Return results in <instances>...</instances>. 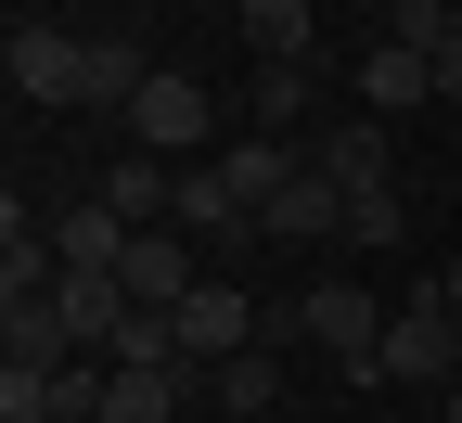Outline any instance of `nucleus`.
Returning a JSON list of instances; mask_svg holds the SVG:
<instances>
[{
	"instance_id": "f257e3e1",
	"label": "nucleus",
	"mask_w": 462,
	"mask_h": 423,
	"mask_svg": "<svg viewBox=\"0 0 462 423\" xmlns=\"http://www.w3.org/2000/svg\"><path fill=\"white\" fill-rule=\"evenodd\" d=\"M373 385H462V308L437 295V270H424V295H411V308H385Z\"/></svg>"
},
{
	"instance_id": "f03ea898",
	"label": "nucleus",
	"mask_w": 462,
	"mask_h": 423,
	"mask_svg": "<svg viewBox=\"0 0 462 423\" xmlns=\"http://www.w3.org/2000/svg\"><path fill=\"white\" fill-rule=\"evenodd\" d=\"M206 129H218V103H206L180 65H154V78H142V103H129V142H142V154H167V167H193V154H206Z\"/></svg>"
},
{
	"instance_id": "7ed1b4c3",
	"label": "nucleus",
	"mask_w": 462,
	"mask_h": 423,
	"mask_svg": "<svg viewBox=\"0 0 462 423\" xmlns=\"http://www.w3.org/2000/svg\"><path fill=\"white\" fill-rule=\"evenodd\" d=\"M270 321H257V295H245V270H206L193 282V308H180V359L193 372H218V359H245Z\"/></svg>"
},
{
	"instance_id": "20e7f679",
	"label": "nucleus",
	"mask_w": 462,
	"mask_h": 423,
	"mask_svg": "<svg viewBox=\"0 0 462 423\" xmlns=\"http://www.w3.org/2000/svg\"><path fill=\"white\" fill-rule=\"evenodd\" d=\"M116 282H129V308H167V321H180V308H193V282H206V270H193V231H180V218H154L142 244H129V270H116Z\"/></svg>"
},
{
	"instance_id": "39448f33",
	"label": "nucleus",
	"mask_w": 462,
	"mask_h": 423,
	"mask_svg": "<svg viewBox=\"0 0 462 423\" xmlns=\"http://www.w3.org/2000/svg\"><path fill=\"white\" fill-rule=\"evenodd\" d=\"M309 179H334L346 206L385 193V115H334V129H309Z\"/></svg>"
},
{
	"instance_id": "423d86ee",
	"label": "nucleus",
	"mask_w": 462,
	"mask_h": 423,
	"mask_svg": "<svg viewBox=\"0 0 462 423\" xmlns=\"http://www.w3.org/2000/svg\"><path fill=\"white\" fill-rule=\"evenodd\" d=\"M346 90H360V115H424V103H437V65H424L411 39H373Z\"/></svg>"
},
{
	"instance_id": "0eeeda50",
	"label": "nucleus",
	"mask_w": 462,
	"mask_h": 423,
	"mask_svg": "<svg viewBox=\"0 0 462 423\" xmlns=\"http://www.w3.org/2000/svg\"><path fill=\"white\" fill-rule=\"evenodd\" d=\"M51 282H65V244H51V218L0 206V308H26V295H51Z\"/></svg>"
},
{
	"instance_id": "6e6552de",
	"label": "nucleus",
	"mask_w": 462,
	"mask_h": 423,
	"mask_svg": "<svg viewBox=\"0 0 462 423\" xmlns=\"http://www.w3.org/2000/svg\"><path fill=\"white\" fill-rule=\"evenodd\" d=\"M0 65H14V90H26V103H78V78H90V39L14 26V51H0Z\"/></svg>"
},
{
	"instance_id": "1a4fd4ad",
	"label": "nucleus",
	"mask_w": 462,
	"mask_h": 423,
	"mask_svg": "<svg viewBox=\"0 0 462 423\" xmlns=\"http://www.w3.org/2000/svg\"><path fill=\"white\" fill-rule=\"evenodd\" d=\"M245 115H257L270 142H309V115H321V51H309V65H257Z\"/></svg>"
},
{
	"instance_id": "9d476101",
	"label": "nucleus",
	"mask_w": 462,
	"mask_h": 423,
	"mask_svg": "<svg viewBox=\"0 0 462 423\" xmlns=\"http://www.w3.org/2000/svg\"><path fill=\"white\" fill-rule=\"evenodd\" d=\"M231 26L257 39V65H309L321 51V0H231Z\"/></svg>"
},
{
	"instance_id": "9b49d317",
	"label": "nucleus",
	"mask_w": 462,
	"mask_h": 423,
	"mask_svg": "<svg viewBox=\"0 0 462 423\" xmlns=\"http://www.w3.org/2000/svg\"><path fill=\"white\" fill-rule=\"evenodd\" d=\"M103 206H116V218H129V231H154L167 206H180V167H167V154H142V142H129V154H116V167H103Z\"/></svg>"
},
{
	"instance_id": "f8f14e48",
	"label": "nucleus",
	"mask_w": 462,
	"mask_h": 423,
	"mask_svg": "<svg viewBox=\"0 0 462 423\" xmlns=\"http://www.w3.org/2000/svg\"><path fill=\"white\" fill-rule=\"evenodd\" d=\"M0 346H14V372H65V359H78V321L51 308V295H26V308H0Z\"/></svg>"
},
{
	"instance_id": "ddd939ff",
	"label": "nucleus",
	"mask_w": 462,
	"mask_h": 423,
	"mask_svg": "<svg viewBox=\"0 0 462 423\" xmlns=\"http://www.w3.org/2000/svg\"><path fill=\"white\" fill-rule=\"evenodd\" d=\"M51 244H65V270H129V244H142V231L90 193V206H65V218H51Z\"/></svg>"
},
{
	"instance_id": "4468645a",
	"label": "nucleus",
	"mask_w": 462,
	"mask_h": 423,
	"mask_svg": "<svg viewBox=\"0 0 462 423\" xmlns=\"http://www.w3.org/2000/svg\"><path fill=\"white\" fill-rule=\"evenodd\" d=\"M206 398H218L231 423H270V410H282V346H245V359H218V372H206Z\"/></svg>"
},
{
	"instance_id": "2eb2a0df",
	"label": "nucleus",
	"mask_w": 462,
	"mask_h": 423,
	"mask_svg": "<svg viewBox=\"0 0 462 423\" xmlns=\"http://www.w3.org/2000/svg\"><path fill=\"white\" fill-rule=\"evenodd\" d=\"M398 231H411V206H398V179H385V193H360V206H346V244H360V257H373V244H398Z\"/></svg>"
},
{
	"instance_id": "dca6fc26",
	"label": "nucleus",
	"mask_w": 462,
	"mask_h": 423,
	"mask_svg": "<svg viewBox=\"0 0 462 423\" xmlns=\"http://www.w3.org/2000/svg\"><path fill=\"white\" fill-rule=\"evenodd\" d=\"M462 14H449V0H385V39H411V51H437Z\"/></svg>"
},
{
	"instance_id": "f3484780",
	"label": "nucleus",
	"mask_w": 462,
	"mask_h": 423,
	"mask_svg": "<svg viewBox=\"0 0 462 423\" xmlns=\"http://www.w3.org/2000/svg\"><path fill=\"white\" fill-rule=\"evenodd\" d=\"M424 65H437V103H462V26H449V39L424 51Z\"/></svg>"
},
{
	"instance_id": "a211bd4d",
	"label": "nucleus",
	"mask_w": 462,
	"mask_h": 423,
	"mask_svg": "<svg viewBox=\"0 0 462 423\" xmlns=\"http://www.w3.org/2000/svg\"><path fill=\"white\" fill-rule=\"evenodd\" d=\"M437 295H449V308H462V257H449V270H437Z\"/></svg>"
},
{
	"instance_id": "6ab92c4d",
	"label": "nucleus",
	"mask_w": 462,
	"mask_h": 423,
	"mask_svg": "<svg viewBox=\"0 0 462 423\" xmlns=\"http://www.w3.org/2000/svg\"><path fill=\"white\" fill-rule=\"evenodd\" d=\"M437 423H462V385H437Z\"/></svg>"
}]
</instances>
